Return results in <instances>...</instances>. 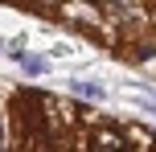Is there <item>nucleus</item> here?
<instances>
[{
  "label": "nucleus",
  "instance_id": "nucleus-1",
  "mask_svg": "<svg viewBox=\"0 0 156 152\" xmlns=\"http://www.w3.org/2000/svg\"><path fill=\"white\" fill-rule=\"evenodd\" d=\"M86 140H90V152H127V132L115 123H94Z\"/></svg>",
  "mask_w": 156,
  "mask_h": 152
},
{
  "label": "nucleus",
  "instance_id": "nucleus-2",
  "mask_svg": "<svg viewBox=\"0 0 156 152\" xmlns=\"http://www.w3.org/2000/svg\"><path fill=\"white\" fill-rule=\"evenodd\" d=\"M70 90L78 99H86V103H103V99H107V87H103V82H86V78H74Z\"/></svg>",
  "mask_w": 156,
  "mask_h": 152
},
{
  "label": "nucleus",
  "instance_id": "nucleus-3",
  "mask_svg": "<svg viewBox=\"0 0 156 152\" xmlns=\"http://www.w3.org/2000/svg\"><path fill=\"white\" fill-rule=\"evenodd\" d=\"M16 66H21V70L29 74V78H41V74L49 70V62H45V58H41V54H29V49H25V54L16 58Z\"/></svg>",
  "mask_w": 156,
  "mask_h": 152
},
{
  "label": "nucleus",
  "instance_id": "nucleus-4",
  "mask_svg": "<svg viewBox=\"0 0 156 152\" xmlns=\"http://www.w3.org/2000/svg\"><path fill=\"white\" fill-rule=\"evenodd\" d=\"M123 58H127V62H136V66L152 62V58H156V41H136V45L123 49Z\"/></svg>",
  "mask_w": 156,
  "mask_h": 152
},
{
  "label": "nucleus",
  "instance_id": "nucleus-5",
  "mask_svg": "<svg viewBox=\"0 0 156 152\" xmlns=\"http://www.w3.org/2000/svg\"><path fill=\"white\" fill-rule=\"evenodd\" d=\"M33 4H66V0H33Z\"/></svg>",
  "mask_w": 156,
  "mask_h": 152
}]
</instances>
